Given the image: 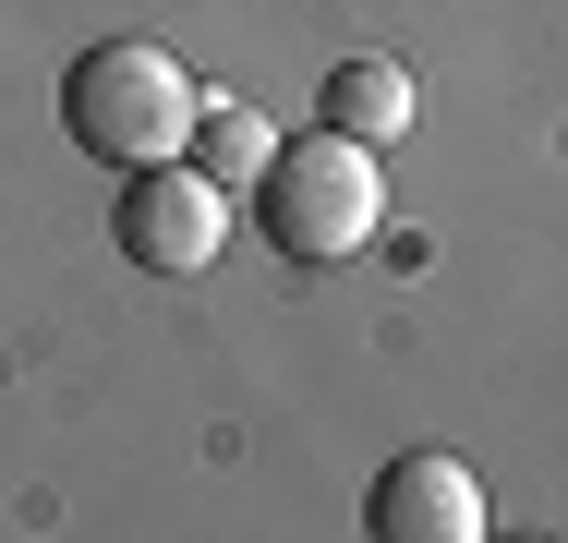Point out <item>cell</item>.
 I'll list each match as a JSON object with an SVG mask.
<instances>
[{
	"mask_svg": "<svg viewBox=\"0 0 568 543\" xmlns=\"http://www.w3.org/2000/svg\"><path fill=\"white\" fill-rule=\"evenodd\" d=\"M61 121H73L85 157H110V170H158V157H194L206 85H194L158 37H98V49L61 73Z\"/></svg>",
	"mask_w": 568,
	"mask_h": 543,
	"instance_id": "obj_1",
	"label": "cell"
},
{
	"mask_svg": "<svg viewBox=\"0 0 568 543\" xmlns=\"http://www.w3.org/2000/svg\"><path fill=\"white\" fill-rule=\"evenodd\" d=\"M266 157H278V133H266L254 109H219V98H206V121H194V170L230 182V194H254V182H266Z\"/></svg>",
	"mask_w": 568,
	"mask_h": 543,
	"instance_id": "obj_6",
	"label": "cell"
},
{
	"mask_svg": "<svg viewBox=\"0 0 568 543\" xmlns=\"http://www.w3.org/2000/svg\"><path fill=\"white\" fill-rule=\"evenodd\" d=\"M315 121L387 157V145H399V133L424 121V98H412V73H399V61H375V49H351V61H327V85H315Z\"/></svg>",
	"mask_w": 568,
	"mask_h": 543,
	"instance_id": "obj_5",
	"label": "cell"
},
{
	"mask_svg": "<svg viewBox=\"0 0 568 543\" xmlns=\"http://www.w3.org/2000/svg\"><path fill=\"white\" fill-rule=\"evenodd\" d=\"M254 206H266V242H278L291 266H351V254L387 229L375 145H351V133H327V121H315L303 145H278V157H266Z\"/></svg>",
	"mask_w": 568,
	"mask_h": 543,
	"instance_id": "obj_2",
	"label": "cell"
},
{
	"mask_svg": "<svg viewBox=\"0 0 568 543\" xmlns=\"http://www.w3.org/2000/svg\"><path fill=\"white\" fill-rule=\"evenodd\" d=\"M363 532L375 543H484V483H471V459H448V447L387 459L375 495H363Z\"/></svg>",
	"mask_w": 568,
	"mask_h": 543,
	"instance_id": "obj_4",
	"label": "cell"
},
{
	"mask_svg": "<svg viewBox=\"0 0 568 543\" xmlns=\"http://www.w3.org/2000/svg\"><path fill=\"white\" fill-rule=\"evenodd\" d=\"M121 266L145 278H206L230 242V182H206L194 157H158V170H121V206H110Z\"/></svg>",
	"mask_w": 568,
	"mask_h": 543,
	"instance_id": "obj_3",
	"label": "cell"
}]
</instances>
